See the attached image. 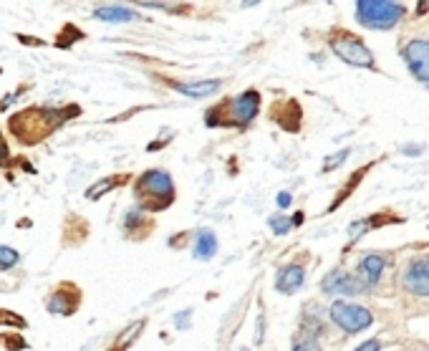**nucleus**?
<instances>
[{"mask_svg": "<svg viewBox=\"0 0 429 351\" xmlns=\"http://www.w3.org/2000/svg\"><path fill=\"white\" fill-rule=\"evenodd\" d=\"M144 326H147V321H134L132 326H127V331H121L119 339L114 341V349L111 351H127L129 346H132V341H137V336L144 331Z\"/></svg>", "mask_w": 429, "mask_h": 351, "instance_id": "dca6fc26", "label": "nucleus"}, {"mask_svg": "<svg viewBox=\"0 0 429 351\" xmlns=\"http://www.w3.org/2000/svg\"><path fill=\"white\" fill-rule=\"evenodd\" d=\"M223 81L220 79H207V81H189V84H175V89L185 97H192V99H205L212 97L215 91H220Z\"/></svg>", "mask_w": 429, "mask_h": 351, "instance_id": "ddd939ff", "label": "nucleus"}, {"mask_svg": "<svg viewBox=\"0 0 429 351\" xmlns=\"http://www.w3.org/2000/svg\"><path fill=\"white\" fill-rule=\"evenodd\" d=\"M328 314H331V321L336 324L339 328H344L346 333L366 331V328L374 324V316H371V311L363 309V306H356V303L336 301Z\"/></svg>", "mask_w": 429, "mask_h": 351, "instance_id": "423d86ee", "label": "nucleus"}, {"mask_svg": "<svg viewBox=\"0 0 429 351\" xmlns=\"http://www.w3.org/2000/svg\"><path fill=\"white\" fill-rule=\"evenodd\" d=\"M381 344L376 339H369V341H363L361 346H356V351H379Z\"/></svg>", "mask_w": 429, "mask_h": 351, "instance_id": "393cba45", "label": "nucleus"}, {"mask_svg": "<svg viewBox=\"0 0 429 351\" xmlns=\"http://www.w3.org/2000/svg\"><path fill=\"white\" fill-rule=\"evenodd\" d=\"M0 324H8V326H23L25 328V319L11 314V311H0Z\"/></svg>", "mask_w": 429, "mask_h": 351, "instance_id": "5701e85b", "label": "nucleus"}, {"mask_svg": "<svg viewBox=\"0 0 429 351\" xmlns=\"http://www.w3.org/2000/svg\"><path fill=\"white\" fill-rule=\"evenodd\" d=\"M139 225H149L147 223V210L142 205H134L132 210H127V215H124V228L132 230V228H139Z\"/></svg>", "mask_w": 429, "mask_h": 351, "instance_id": "a211bd4d", "label": "nucleus"}, {"mask_svg": "<svg viewBox=\"0 0 429 351\" xmlns=\"http://www.w3.org/2000/svg\"><path fill=\"white\" fill-rule=\"evenodd\" d=\"M427 13H429V0H419L414 16H417V18H422V16H427Z\"/></svg>", "mask_w": 429, "mask_h": 351, "instance_id": "bb28decb", "label": "nucleus"}, {"mask_svg": "<svg viewBox=\"0 0 429 351\" xmlns=\"http://www.w3.org/2000/svg\"><path fill=\"white\" fill-rule=\"evenodd\" d=\"M0 341L8 344V349L11 351H18V349H25V346H28L20 336H15V333H6V336H0Z\"/></svg>", "mask_w": 429, "mask_h": 351, "instance_id": "4be33fe9", "label": "nucleus"}, {"mask_svg": "<svg viewBox=\"0 0 429 351\" xmlns=\"http://www.w3.org/2000/svg\"><path fill=\"white\" fill-rule=\"evenodd\" d=\"M402 56H404L411 76L429 89V41H424V38H411L409 43H404Z\"/></svg>", "mask_w": 429, "mask_h": 351, "instance_id": "0eeeda50", "label": "nucleus"}, {"mask_svg": "<svg viewBox=\"0 0 429 351\" xmlns=\"http://www.w3.org/2000/svg\"><path fill=\"white\" fill-rule=\"evenodd\" d=\"M134 195L144 210H167L175 202V182L170 172L147 170L134 185Z\"/></svg>", "mask_w": 429, "mask_h": 351, "instance_id": "f03ea898", "label": "nucleus"}, {"mask_svg": "<svg viewBox=\"0 0 429 351\" xmlns=\"http://www.w3.org/2000/svg\"><path fill=\"white\" fill-rule=\"evenodd\" d=\"M8 159V147H6V142H3V137H0V164L6 162Z\"/></svg>", "mask_w": 429, "mask_h": 351, "instance_id": "c85d7f7f", "label": "nucleus"}, {"mask_svg": "<svg viewBox=\"0 0 429 351\" xmlns=\"http://www.w3.org/2000/svg\"><path fill=\"white\" fill-rule=\"evenodd\" d=\"M260 111L258 91H242L240 97L212 106L205 114L207 127H248Z\"/></svg>", "mask_w": 429, "mask_h": 351, "instance_id": "f257e3e1", "label": "nucleus"}, {"mask_svg": "<svg viewBox=\"0 0 429 351\" xmlns=\"http://www.w3.org/2000/svg\"><path fill=\"white\" fill-rule=\"evenodd\" d=\"M406 8L397 0H356V20L363 28L389 30L402 23Z\"/></svg>", "mask_w": 429, "mask_h": 351, "instance_id": "20e7f679", "label": "nucleus"}, {"mask_svg": "<svg viewBox=\"0 0 429 351\" xmlns=\"http://www.w3.org/2000/svg\"><path fill=\"white\" fill-rule=\"evenodd\" d=\"M303 223V212H296L293 218H290V225H301Z\"/></svg>", "mask_w": 429, "mask_h": 351, "instance_id": "7c9ffc66", "label": "nucleus"}, {"mask_svg": "<svg viewBox=\"0 0 429 351\" xmlns=\"http://www.w3.org/2000/svg\"><path fill=\"white\" fill-rule=\"evenodd\" d=\"M293 351H318V346L313 341H301V344L293 346Z\"/></svg>", "mask_w": 429, "mask_h": 351, "instance_id": "a878e982", "label": "nucleus"}, {"mask_svg": "<svg viewBox=\"0 0 429 351\" xmlns=\"http://www.w3.org/2000/svg\"><path fill=\"white\" fill-rule=\"evenodd\" d=\"M61 124V116L54 109H28L20 111L11 119V132L18 137L23 144H36L43 137H49L56 127Z\"/></svg>", "mask_w": 429, "mask_h": 351, "instance_id": "7ed1b4c3", "label": "nucleus"}, {"mask_svg": "<svg viewBox=\"0 0 429 351\" xmlns=\"http://www.w3.org/2000/svg\"><path fill=\"white\" fill-rule=\"evenodd\" d=\"M268 223H271V230L275 233V235H285V233H290V228H293L290 218H285V215H273Z\"/></svg>", "mask_w": 429, "mask_h": 351, "instance_id": "aec40b11", "label": "nucleus"}, {"mask_svg": "<svg viewBox=\"0 0 429 351\" xmlns=\"http://www.w3.org/2000/svg\"><path fill=\"white\" fill-rule=\"evenodd\" d=\"M328 46L336 56H339L344 63L356 68H376V58L369 51V46L361 41L359 36L349 33V30H336L328 38Z\"/></svg>", "mask_w": 429, "mask_h": 351, "instance_id": "39448f33", "label": "nucleus"}, {"mask_svg": "<svg viewBox=\"0 0 429 351\" xmlns=\"http://www.w3.org/2000/svg\"><path fill=\"white\" fill-rule=\"evenodd\" d=\"M20 261L18 250L8 248V245H0V271H11V268H15Z\"/></svg>", "mask_w": 429, "mask_h": 351, "instance_id": "6ab92c4d", "label": "nucleus"}, {"mask_svg": "<svg viewBox=\"0 0 429 351\" xmlns=\"http://www.w3.org/2000/svg\"><path fill=\"white\" fill-rule=\"evenodd\" d=\"M189 316H192V309H187L185 314H177V316H175L177 328H187V326H189Z\"/></svg>", "mask_w": 429, "mask_h": 351, "instance_id": "b1692460", "label": "nucleus"}, {"mask_svg": "<svg viewBox=\"0 0 429 351\" xmlns=\"http://www.w3.org/2000/svg\"><path fill=\"white\" fill-rule=\"evenodd\" d=\"M240 351H248V349H240Z\"/></svg>", "mask_w": 429, "mask_h": 351, "instance_id": "473e14b6", "label": "nucleus"}, {"mask_svg": "<svg viewBox=\"0 0 429 351\" xmlns=\"http://www.w3.org/2000/svg\"><path fill=\"white\" fill-rule=\"evenodd\" d=\"M81 293L73 283H61V288L49 298V311L51 314H63L71 316L73 311L79 309Z\"/></svg>", "mask_w": 429, "mask_h": 351, "instance_id": "1a4fd4ad", "label": "nucleus"}, {"mask_svg": "<svg viewBox=\"0 0 429 351\" xmlns=\"http://www.w3.org/2000/svg\"><path fill=\"white\" fill-rule=\"evenodd\" d=\"M349 154H351V149H341L339 154L326 157V162H323V172H331V170H336V167H341V164L349 159Z\"/></svg>", "mask_w": 429, "mask_h": 351, "instance_id": "412c9836", "label": "nucleus"}, {"mask_svg": "<svg viewBox=\"0 0 429 351\" xmlns=\"http://www.w3.org/2000/svg\"><path fill=\"white\" fill-rule=\"evenodd\" d=\"M303 281H306V268H303L301 263H290V266H285L283 271L278 273V278H275V291L290 296V293H296L298 288H301Z\"/></svg>", "mask_w": 429, "mask_h": 351, "instance_id": "9d476101", "label": "nucleus"}, {"mask_svg": "<svg viewBox=\"0 0 429 351\" xmlns=\"http://www.w3.org/2000/svg\"><path fill=\"white\" fill-rule=\"evenodd\" d=\"M116 182H127V175L106 177V180L97 182V187L86 190V197H89V200H99V197H101L104 192H109V190H114V187H116Z\"/></svg>", "mask_w": 429, "mask_h": 351, "instance_id": "f3484780", "label": "nucleus"}, {"mask_svg": "<svg viewBox=\"0 0 429 351\" xmlns=\"http://www.w3.org/2000/svg\"><path fill=\"white\" fill-rule=\"evenodd\" d=\"M293 202V197H290V192H278V207L280 210H285V207Z\"/></svg>", "mask_w": 429, "mask_h": 351, "instance_id": "cd10ccee", "label": "nucleus"}, {"mask_svg": "<svg viewBox=\"0 0 429 351\" xmlns=\"http://www.w3.org/2000/svg\"><path fill=\"white\" fill-rule=\"evenodd\" d=\"M384 266H387V261H384L381 255H376V253L363 255L361 263H359V273H361L363 283H369V285L379 283L381 273H384Z\"/></svg>", "mask_w": 429, "mask_h": 351, "instance_id": "f8f14e48", "label": "nucleus"}, {"mask_svg": "<svg viewBox=\"0 0 429 351\" xmlns=\"http://www.w3.org/2000/svg\"><path fill=\"white\" fill-rule=\"evenodd\" d=\"M424 147H404V154H409V157H414V154H422Z\"/></svg>", "mask_w": 429, "mask_h": 351, "instance_id": "c756f323", "label": "nucleus"}, {"mask_svg": "<svg viewBox=\"0 0 429 351\" xmlns=\"http://www.w3.org/2000/svg\"><path fill=\"white\" fill-rule=\"evenodd\" d=\"M321 288H323V293H331V296H356L361 291V283L351 273L336 268V271L326 273V278L321 281Z\"/></svg>", "mask_w": 429, "mask_h": 351, "instance_id": "6e6552de", "label": "nucleus"}, {"mask_svg": "<svg viewBox=\"0 0 429 351\" xmlns=\"http://www.w3.org/2000/svg\"><path fill=\"white\" fill-rule=\"evenodd\" d=\"M404 285L411 293H417V296H429V268H424L422 263H414L406 271Z\"/></svg>", "mask_w": 429, "mask_h": 351, "instance_id": "9b49d317", "label": "nucleus"}, {"mask_svg": "<svg viewBox=\"0 0 429 351\" xmlns=\"http://www.w3.org/2000/svg\"><path fill=\"white\" fill-rule=\"evenodd\" d=\"M99 20L104 23H124V20H139V13L132 11V8H124V6H104L94 11Z\"/></svg>", "mask_w": 429, "mask_h": 351, "instance_id": "2eb2a0df", "label": "nucleus"}, {"mask_svg": "<svg viewBox=\"0 0 429 351\" xmlns=\"http://www.w3.org/2000/svg\"><path fill=\"white\" fill-rule=\"evenodd\" d=\"M258 3H260V0H242V6H245V8H253V6H258Z\"/></svg>", "mask_w": 429, "mask_h": 351, "instance_id": "2f4dec72", "label": "nucleus"}, {"mask_svg": "<svg viewBox=\"0 0 429 351\" xmlns=\"http://www.w3.org/2000/svg\"><path fill=\"white\" fill-rule=\"evenodd\" d=\"M218 255V235L210 228H202L194 240V258L197 261H212Z\"/></svg>", "mask_w": 429, "mask_h": 351, "instance_id": "4468645a", "label": "nucleus"}]
</instances>
